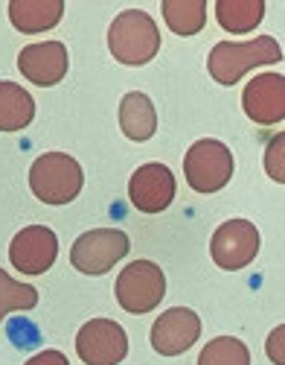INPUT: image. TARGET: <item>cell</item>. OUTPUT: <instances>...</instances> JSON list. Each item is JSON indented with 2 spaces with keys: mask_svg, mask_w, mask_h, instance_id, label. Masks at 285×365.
Segmentation results:
<instances>
[{
  "mask_svg": "<svg viewBox=\"0 0 285 365\" xmlns=\"http://www.w3.org/2000/svg\"><path fill=\"white\" fill-rule=\"evenodd\" d=\"M186 185L195 193H218L233 178V152L221 140L204 138L186 149L183 158Z\"/></svg>",
  "mask_w": 285,
  "mask_h": 365,
  "instance_id": "obj_4",
  "label": "cell"
},
{
  "mask_svg": "<svg viewBox=\"0 0 285 365\" xmlns=\"http://www.w3.org/2000/svg\"><path fill=\"white\" fill-rule=\"evenodd\" d=\"M36 304H38V289L36 287L21 284L0 269V322H4L9 313L33 310Z\"/></svg>",
  "mask_w": 285,
  "mask_h": 365,
  "instance_id": "obj_19",
  "label": "cell"
},
{
  "mask_svg": "<svg viewBox=\"0 0 285 365\" xmlns=\"http://www.w3.org/2000/svg\"><path fill=\"white\" fill-rule=\"evenodd\" d=\"M262 15V0H218L215 4V18L227 33H250V29L259 26Z\"/></svg>",
  "mask_w": 285,
  "mask_h": 365,
  "instance_id": "obj_17",
  "label": "cell"
},
{
  "mask_svg": "<svg viewBox=\"0 0 285 365\" xmlns=\"http://www.w3.org/2000/svg\"><path fill=\"white\" fill-rule=\"evenodd\" d=\"M61 15H65V4L61 0H12L9 4L12 26L26 36L53 29L61 21Z\"/></svg>",
  "mask_w": 285,
  "mask_h": 365,
  "instance_id": "obj_14",
  "label": "cell"
},
{
  "mask_svg": "<svg viewBox=\"0 0 285 365\" xmlns=\"http://www.w3.org/2000/svg\"><path fill=\"white\" fill-rule=\"evenodd\" d=\"M257 252H259V231L247 220H227L225 225L215 228L210 242L213 260L227 272H236L253 263Z\"/></svg>",
  "mask_w": 285,
  "mask_h": 365,
  "instance_id": "obj_7",
  "label": "cell"
},
{
  "mask_svg": "<svg viewBox=\"0 0 285 365\" xmlns=\"http://www.w3.org/2000/svg\"><path fill=\"white\" fill-rule=\"evenodd\" d=\"M282 143H285V138L276 135L268 146V155H265V167H268V175L274 181H285V175H282Z\"/></svg>",
  "mask_w": 285,
  "mask_h": 365,
  "instance_id": "obj_21",
  "label": "cell"
},
{
  "mask_svg": "<svg viewBox=\"0 0 285 365\" xmlns=\"http://www.w3.org/2000/svg\"><path fill=\"white\" fill-rule=\"evenodd\" d=\"M198 365H250V351L236 336H218L207 342L198 356Z\"/></svg>",
  "mask_w": 285,
  "mask_h": 365,
  "instance_id": "obj_20",
  "label": "cell"
},
{
  "mask_svg": "<svg viewBox=\"0 0 285 365\" xmlns=\"http://www.w3.org/2000/svg\"><path fill=\"white\" fill-rule=\"evenodd\" d=\"M58 257V237L47 225H26L15 234L9 260L23 275H44Z\"/></svg>",
  "mask_w": 285,
  "mask_h": 365,
  "instance_id": "obj_9",
  "label": "cell"
},
{
  "mask_svg": "<svg viewBox=\"0 0 285 365\" xmlns=\"http://www.w3.org/2000/svg\"><path fill=\"white\" fill-rule=\"evenodd\" d=\"M36 100L15 82H0V132H21L33 123Z\"/></svg>",
  "mask_w": 285,
  "mask_h": 365,
  "instance_id": "obj_16",
  "label": "cell"
},
{
  "mask_svg": "<svg viewBox=\"0 0 285 365\" xmlns=\"http://www.w3.org/2000/svg\"><path fill=\"white\" fill-rule=\"evenodd\" d=\"M68 47L61 41H44V44H29L21 50L18 56V68H21V76H26L33 85H41V88H50V85H58L61 79L68 76Z\"/></svg>",
  "mask_w": 285,
  "mask_h": 365,
  "instance_id": "obj_13",
  "label": "cell"
},
{
  "mask_svg": "<svg viewBox=\"0 0 285 365\" xmlns=\"http://www.w3.org/2000/svg\"><path fill=\"white\" fill-rule=\"evenodd\" d=\"M85 173L76 158L65 152H47L29 167V187L44 205H68L82 193Z\"/></svg>",
  "mask_w": 285,
  "mask_h": 365,
  "instance_id": "obj_3",
  "label": "cell"
},
{
  "mask_svg": "<svg viewBox=\"0 0 285 365\" xmlns=\"http://www.w3.org/2000/svg\"><path fill=\"white\" fill-rule=\"evenodd\" d=\"M76 354L87 365H117L129 354V336L111 319H90L76 336Z\"/></svg>",
  "mask_w": 285,
  "mask_h": 365,
  "instance_id": "obj_8",
  "label": "cell"
},
{
  "mask_svg": "<svg viewBox=\"0 0 285 365\" xmlns=\"http://www.w3.org/2000/svg\"><path fill=\"white\" fill-rule=\"evenodd\" d=\"M117 301L125 313H149L166 295V278L157 263L151 260H134L129 263L114 284Z\"/></svg>",
  "mask_w": 285,
  "mask_h": 365,
  "instance_id": "obj_5",
  "label": "cell"
},
{
  "mask_svg": "<svg viewBox=\"0 0 285 365\" xmlns=\"http://www.w3.org/2000/svg\"><path fill=\"white\" fill-rule=\"evenodd\" d=\"M163 18L175 36H195L204 29L207 4L204 0H163Z\"/></svg>",
  "mask_w": 285,
  "mask_h": 365,
  "instance_id": "obj_18",
  "label": "cell"
},
{
  "mask_svg": "<svg viewBox=\"0 0 285 365\" xmlns=\"http://www.w3.org/2000/svg\"><path fill=\"white\" fill-rule=\"evenodd\" d=\"M108 47L119 65H146L161 53V29L143 9H125L108 29Z\"/></svg>",
  "mask_w": 285,
  "mask_h": 365,
  "instance_id": "obj_1",
  "label": "cell"
},
{
  "mask_svg": "<svg viewBox=\"0 0 285 365\" xmlns=\"http://www.w3.org/2000/svg\"><path fill=\"white\" fill-rule=\"evenodd\" d=\"M201 336V319L195 310L175 307L161 313V319L151 327V348L161 356H178L195 345Z\"/></svg>",
  "mask_w": 285,
  "mask_h": 365,
  "instance_id": "obj_11",
  "label": "cell"
},
{
  "mask_svg": "<svg viewBox=\"0 0 285 365\" xmlns=\"http://www.w3.org/2000/svg\"><path fill=\"white\" fill-rule=\"evenodd\" d=\"M244 114L259 126L282 123L285 117V79L279 73L253 76L242 94Z\"/></svg>",
  "mask_w": 285,
  "mask_h": 365,
  "instance_id": "obj_12",
  "label": "cell"
},
{
  "mask_svg": "<svg viewBox=\"0 0 285 365\" xmlns=\"http://www.w3.org/2000/svg\"><path fill=\"white\" fill-rule=\"evenodd\" d=\"M131 249V240L122 231L114 228H93L85 231L70 249V263L82 272V275H105L119 263Z\"/></svg>",
  "mask_w": 285,
  "mask_h": 365,
  "instance_id": "obj_6",
  "label": "cell"
},
{
  "mask_svg": "<svg viewBox=\"0 0 285 365\" xmlns=\"http://www.w3.org/2000/svg\"><path fill=\"white\" fill-rule=\"evenodd\" d=\"M119 129L129 140H149L157 132V111L151 106V100L140 91H131L125 94L119 103Z\"/></svg>",
  "mask_w": 285,
  "mask_h": 365,
  "instance_id": "obj_15",
  "label": "cell"
},
{
  "mask_svg": "<svg viewBox=\"0 0 285 365\" xmlns=\"http://www.w3.org/2000/svg\"><path fill=\"white\" fill-rule=\"evenodd\" d=\"M282 333H285V327L279 324V327L271 333V339H268V356H271L276 365H285V356H282Z\"/></svg>",
  "mask_w": 285,
  "mask_h": 365,
  "instance_id": "obj_23",
  "label": "cell"
},
{
  "mask_svg": "<svg viewBox=\"0 0 285 365\" xmlns=\"http://www.w3.org/2000/svg\"><path fill=\"white\" fill-rule=\"evenodd\" d=\"M23 365H70V362L61 351H41L36 356H29Z\"/></svg>",
  "mask_w": 285,
  "mask_h": 365,
  "instance_id": "obj_22",
  "label": "cell"
},
{
  "mask_svg": "<svg viewBox=\"0 0 285 365\" xmlns=\"http://www.w3.org/2000/svg\"><path fill=\"white\" fill-rule=\"evenodd\" d=\"M175 175L166 164H143L129 181V199L143 214H161L175 199Z\"/></svg>",
  "mask_w": 285,
  "mask_h": 365,
  "instance_id": "obj_10",
  "label": "cell"
},
{
  "mask_svg": "<svg viewBox=\"0 0 285 365\" xmlns=\"http://www.w3.org/2000/svg\"><path fill=\"white\" fill-rule=\"evenodd\" d=\"M282 62V47L271 36H259L247 44H233V41H218L210 53V76L218 85H236L247 71L259 65H274Z\"/></svg>",
  "mask_w": 285,
  "mask_h": 365,
  "instance_id": "obj_2",
  "label": "cell"
}]
</instances>
